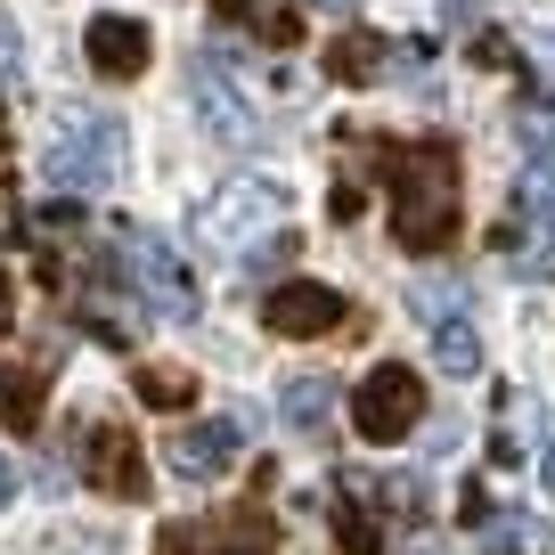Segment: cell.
I'll return each instance as SVG.
<instances>
[{
	"instance_id": "6da1fadb",
	"label": "cell",
	"mask_w": 555,
	"mask_h": 555,
	"mask_svg": "<svg viewBox=\"0 0 555 555\" xmlns=\"http://www.w3.org/2000/svg\"><path fill=\"white\" fill-rule=\"evenodd\" d=\"M457 205H466V164L450 139H416L392 164V237L400 254H441L457 237Z\"/></svg>"
},
{
	"instance_id": "7a4b0ae2",
	"label": "cell",
	"mask_w": 555,
	"mask_h": 555,
	"mask_svg": "<svg viewBox=\"0 0 555 555\" xmlns=\"http://www.w3.org/2000/svg\"><path fill=\"white\" fill-rule=\"evenodd\" d=\"M278 221H286V196H278L270 180H229V189L205 205V221H196V229H205L221 254H237L254 278H270V261L295 254V237H286Z\"/></svg>"
},
{
	"instance_id": "3957f363",
	"label": "cell",
	"mask_w": 555,
	"mask_h": 555,
	"mask_svg": "<svg viewBox=\"0 0 555 555\" xmlns=\"http://www.w3.org/2000/svg\"><path fill=\"white\" fill-rule=\"evenodd\" d=\"M122 295H131L139 311H156L164 327H196V311H205L189 270H180V254L156 229H122Z\"/></svg>"
},
{
	"instance_id": "277c9868",
	"label": "cell",
	"mask_w": 555,
	"mask_h": 555,
	"mask_svg": "<svg viewBox=\"0 0 555 555\" xmlns=\"http://www.w3.org/2000/svg\"><path fill=\"white\" fill-rule=\"evenodd\" d=\"M41 172H50V189H66V196L106 189V180L122 172V122H115V115H74V122H57Z\"/></svg>"
},
{
	"instance_id": "5b68a950",
	"label": "cell",
	"mask_w": 555,
	"mask_h": 555,
	"mask_svg": "<svg viewBox=\"0 0 555 555\" xmlns=\"http://www.w3.org/2000/svg\"><path fill=\"white\" fill-rule=\"evenodd\" d=\"M351 425H360V441H409L416 425H425V376L416 367H400V360H384V367H367V384L351 392Z\"/></svg>"
},
{
	"instance_id": "8992f818",
	"label": "cell",
	"mask_w": 555,
	"mask_h": 555,
	"mask_svg": "<svg viewBox=\"0 0 555 555\" xmlns=\"http://www.w3.org/2000/svg\"><path fill=\"white\" fill-rule=\"evenodd\" d=\"M278 547V522L261 506H229V515H205V522H164L156 555H270Z\"/></svg>"
},
{
	"instance_id": "52a82bcc",
	"label": "cell",
	"mask_w": 555,
	"mask_h": 555,
	"mask_svg": "<svg viewBox=\"0 0 555 555\" xmlns=\"http://www.w3.org/2000/svg\"><path fill=\"white\" fill-rule=\"evenodd\" d=\"M335 319H344V295H335V286H319V278H278L270 295H261V327L286 335V344L327 335Z\"/></svg>"
},
{
	"instance_id": "ba28073f",
	"label": "cell",
	"mask_w": 555,
	"mask_h": 555,
	"mask_svg": "<svg viewBox=\"0 0 555 555\" xmlns=\"http://www.w3.org/2000/svg\"><path fill=\"white\" fill-rule=\"evenodd\" d=\"M82 474L106 490V499H147V457H139L131 425H90L82 434Z\"/></svg>"
},
{
	"instance_id": "9c48e42d",
	"label": "cell",
	"mask_w": 555,
	"mask_h": 555,
	"mask_svg": "<svg viewBox=\"0 0 555 555\" xmlns=\"http://www.w3.org/2000/svg\"><path fill=\"white\" fill-rule=\"evenodd\" d=\"M189 82H196V106H205V122L221 139H254V106H245V90H237V74H229L221 50H196Z\"/></svg>"
},
{
	"instance_id": "30bf717a",
	"label": "cell",
	"mask_w": 555,
	"mask_h": 555,
	"mask_svg": "<svg viewBox=\"0 0 555 555\" xmlns=\"http://www.w3.org/2000/svg\"><path fill=\"white\" fill-rule=\"evenodd\" d=\"M82 50H90V66H99L106 82H131V74L147 66V25L122 17V9H106V17L82 25Z\"/></svg>"
},
{
	"instance_id": "8fae6325",
	"label": "cell",
	"mask_w": 555,
	"mask_h": 555,
	"mask_svg": "<svg viewBox=\"0 0 555 555\" xmlns=\"http://www.w3.org/2000/svg\"><path fill=\"white\" fill-rule=\"evenodd\" d=\"M237 441H245V416H205V425H180V434H172V466L189 474V482H212V474H229Z\"/></svg>"
},
{
	"instance_id": "7c38bea8",
	"label": "cell",
	"mask_w": 555,
	"mask_h": 555,
	"mask_svg": "<svg viewBox=\"0 0 555 555\" xmlns=\"http://www.w3.org/2000/svg\"><path fill=\"white\" fill-rule=\"evenodd\" d=\"M57 376V351H25V360H0V425L34 434L41 425V392Z\"/></svg>"
},
{
	"instance_id": "4fadbf2b",
	"label": "cell",
	"mask_w": 555,
	"mask_h": 555,
	"mask_svg": "<svg viewBox=\"0 0 555 555\" xmlns=\"http://www.w3.org/2000/svg\"><path fill=\"white\" fill-rule=\"evenodd\" d=\"M384 66H392V41H384V34H367V25L335 34V50H327V74H335V82H351V90H360V82H376Z\"/></svg>"
},
{
	"instance_id": "5bb4252c",
	"label": "cell",
	"mask_w": 555,
	"mask_h": 555,
	"mask_svg": "<svg viewBox=\"0 0 555 555\" xmlns=\"http://www.w3.org/2000/svg\"><path fill=\"white\" fill-rule=\"evenodd\" d=\"M506 261L531 278L555 270V212H515V229H506Z\"/></svg>"
},
{
	"instance_id": "9a60e30c",
	"label": "cell",
	"mask_w": 555,
	"mask_h": 555,
	"mask_svg": "<svg viewBox=\"0 0 555 555\" xmlns=\"http://www.w3.org/2000/svg\"><path fill=\"white\" fill-rule=\"evenodd\" d=\"M278 416H286L295 434H319V425L335 416V384L327 376H295L286 392H278Z\"/></svg>"
},
{
	"instance_id": "2e32d148",
	"label": "cell",
	"mask_w": 555,
	"mask_h": 555,
	"mask_svg": "<svg viewBox=\"0 0 555 555\" xmlns=\"http://www.w3.org/2000/svg\"><path fill=\"white\" fill-rule=\"evenodd\" d=\"M434 360L450 367V376H474V367H482V335H474L466 319H441L434 327Z\"/></svg>"
},
{
	"instance_id": "e0dca14e",
	"label": "cell",
	"mask_w": 555,
	"mask_h": 555,
	"mask_svg": "<svg viewBox=\"0 0 555 555\" xmlns=\"http://www.w3.org/2000/svg\"><path fill=\"white\" fill-rule=\"evenodd\" d=\"M482 547L490 555H522V547H539V522L531 515H490L482 522Z\"/></svg>"
},
{
	"instance_id": "ac0fdd59",
	"label": "cell",
	"mask_w": 555,
	"mask_h": 555,
	"mask_svg": "<svg viewBox=\"0 0 555 555\" xmlns=\"http://www.w3.org/2000/svg\"><path fill=\"white\" fill-rule=\"evenodd\" d=\"M139 392L156 400V409H189V400H196V384L180 376V367H139Z\"/></svg>"
},
{
	"instance_id": "d6986e66",
	"label": "cell",
	"mask_w": 555,
	"mask_h": 555,
	"mask_svg": "<svg viewBox=\"0 0 555 555\" xmlns=\"http://www.w3.org/2000/svg\"><path fill=\"white\" fill-rule=\"evenodd\" d=\"M450 302H457V286H450V278H434V286H416V311L434 319V327L450 319Z\"/></svg>"
},
{
	"instance_id": "ffe728a7",
	"label": "cell",
	"mask_w": 555,
	"mask_h": 555,
	"mask_svg": "<svg viewBox=\"0 0 555 555\" xmlns=\"http://www.w3.org/2000/svg\"><path fill=\"white\" fill-rule=\"evenodd\" d=\"M17 57H25V41H17V25L0 17V74H17Z\"/></svg>"
},
{
	"instance_id": "44dd1931",
	"label": "cell",
	"mask_w": 555,
	"mask_h": 555,
	"mask_svg": "<svg viewBox=\"0 0 555 555\" xmlns=\"http://www.w3.org/2000/svg\"><path fill=\"white\" fill-rule=\"evenodd\" d=\"M66 555H115V539H99V531H90V539H66Z\"/></svg>"
},
{
	"instance_id": "7402d4cb",
	"label": "cell",
	"mask_w": 555,
	"mask_h": 555,
	"mask_svg": "<svg viewBox=\"0 0 555 555\" xmlns=\"http://www.w3.org/2000/svg\"><path fill=\"white\" fill-rule=\"evenodd\" d=\"M17 490H25V474H17V466H9V457H0V506L17 499Z\"/></svg>"
},
{
	"instance_id": "603a6c76",
	"label": "cell",
	"mask_w": 555,
	"mask_h": 555,
	"mask_svg": "<svg viewBox=\"0 0 555 555\" xmlns=\"http://www.w3.org/2000/svg\"><path fill=\"white\" fill-rule=\"evenodd\" d=\"M9 311H17V295H9V270H0V327H9Z\"/></svg>"
},
{
	"instance_id": "cb8c5ba5",
	"label": "cell",
	"mask_w": 555,
	"mask_h": 555,
	"mask_svg": "<svg viewBox=\"0 0 555 555\" xmlns=\"http://www.w3.org/2000/svg\"><path fill=\"white\" fill-rule=\"evenodd\" d=\"M539 482H547V490H555V441H547V457H539Z\"/></svg>"
},
{
	"instance_id": "d4e9b609",
	"label": "cell",
	"mask_w": 555,
	"mask_h": 555,
	"mask_svg": "<svg viewBox=\"0 0 555 555\" xmlns=\"http://www.w3.org/2000/svg\"><path fill=\"white\" fill-rule=\"evenodd\" d=\"M311 9H335V17H351V9H360V0H311Z\"/></svg>"
}]
</instances>
